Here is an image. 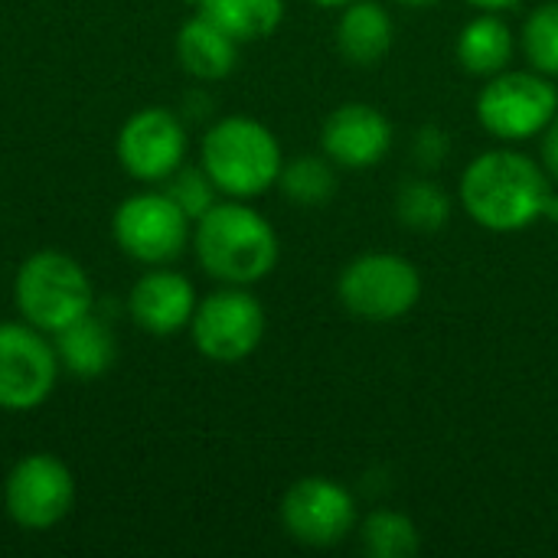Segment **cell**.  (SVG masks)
<instances>
[{
    "mask_svg": "<svg viewBox=\"0 0 558 558\" xmlns=\"http://www.w3.org/2000/svg\"><path fill=\"white\" fill-rule=\"evenodd\" d=\"M360 546L373 558H415L422 549V536L405 513L373 510L360 526Z\"/></svg>",
    "mask_w": 558,
    "mask_h": 558,
    "instance_id": "ffe728a7",
    "label": "cell"
},
{
    "mask_svg": "<svg viewBox=\"0 0 558 558\" xmlns=\"http://www.w3.org/2000/svg\"><path fill=\"white\" fill-rule=\"evenodd\" d=\"M13 301L26 324L43 333H59L62 327L92 314L95 291L75 258L62 252H36L16 268Z\"/></svg>",
    "mask_w": 558,
    "mask_h": 558,
    "instance_id": "277c9868",
    "label": "cell"
},
{
    "mask_svg": "<svg viewBox=\"0 0 558 558\" xmlns=\"http://www.w3.org/2000/svg\"><path fill=\"white\" fill-rule=\"evenodd\" d=\"M324 157L343 170H369L392 147L389 118L366 101H347L333 108L320 128Z\"/></svg>",
    "mask_w": 558,
    "mask_h": 558,
    "instance_id": "4fadbf2b",
    "label": "cell"
},
{
    "mask_svg": "<svg viewBox=\"0 0 558 558\" xmlns=\"http://www.w3.org/2000/svg\"><path fill=\"white\" fill-rule=\"evenodd\" d=\"M196 304L199 301L190 278L167 268H154L141 275L128 298V311L134 324L150 337H173L183 327H190Z\"/></svg>",
    "mask_w": 558,
    "mask_h": 558,
    "instance_id": "5bb4252c",
    "label": "cell"
},
{
    "mask_svg": "<svg viewBox=\"0 0 558 558\" xmlns=\"http://www.w3.org/2000/svg\"><path fill=\"white\" fill-rule=\"evenodd\" d=\"M513 49H517V36L510 29L507 20H500L497 13H481L474 16L461 36H458V62L464 72L471 75H481V78H490L504 69H510V59H513Z\"/></svg>",
    "mask_w": 558,
    "mask_h": 558,
    "instance_id": "ac0fdd59",
    "label": "cell"
},
{
    "mask_svg": "<svg viewBox=\"0 0 558 558\" xmlns=\"http://www.w3.org/2000/svg\"><path fill=\"white\" fill-rule=\"evenodd\" d=\"M523 52L543 75H558V0L536 7L523 23Z\"/></svg>",
    "mask_w": 558,
    "mask_h": 558,
    "instance_id": "603a6c76",
    "label": "cell"
},
{
    "mask_svg": "<svg viewBox=\"0 0 558 558\" xmlns=\"http://www.w3.org/2000/svg\"><path fill=\"white\" fill-rule=\"evenodd\" d=\"M471 7H477V10H490V13H497V10H507V7H517L520 0H468Z\"/></svg>",
    "mask_w": 558,
    "mask_h": 558,
    "instance_id": "4316f807",
    "label": "cell"
},
{
    "mask_svg": "<svg viewBox=\"0 0 558 558\" xmlns=\"http://www.w3.org/2000/svg\"><path fill=\"white\" fill-rule=\"evenodd\" d=\"M52 337H56L52 347H56L59 366H65L78 379H98L114 366L118 340H114L111 327L95 314L78 317L75 324L62 327Z\"/></svg>",
    "mask_w": 558,
    "mask_h": 558,
    "instance_id": "e0dca14e",
    "label": "cell"
},
{
    "mask_svg": "<svg viewBox=\"0 0 558 558\" xmlns=\"http://www.w3.org/2000/svg\"><path fill=\"white\" fill-rule=\"evenodd\" d=\"M59 379L56 347L33 324H0V409L33 412L39 409Z\"/></svg>",
    "mask_w": 558,
    "mask_h": 558,
    "instance_id": "ba28073f",
    "label": "cell"
},
{
    "mask_svg": "<svg viewBox=\"0 0 558 558\" xmlns=\"http://www.w3.org/2000/svg\"><path fill=\"white\" fill-rule=\"evenodd\" d=\"M235 43H255L271 36L284 20V0H209L203 7Z\"/></svg>",
    "mask_w": 558,
    "mask_h": 558,
    "instance_id": "d6986e66",
    "label": "cell"
},
{
    "mask_svg": "<svg viewBox=\"0 0 558 558\" xmlns=\"http://www.w3.org/2000/svg\"><path fill=\"white\" fill-rule=\"evenodd\" d=\"M278 186L298 206H320L337 193V173L327 157L304 154L281 167Z\"/></svg>",
    "mask_w": 558,
    "mask_h": 558,
    "instance_id": "7402d4cb",
    "label": "cell"
},
{
    "mask_svg": "<svg viewBox=\"0 0 558 558\" xmlns=\"http://www.w3.org/2000/svg\"><path fill=\"white\" fill-rule=\"evenodd\" d=\"M445 157H448V137H445V131L441 128H422L415 134V160L432 170Z\"/></svg>",
    "mask_w": 558,
    "mask_h": 558,
    "instance_id": "d4e9b609",
    "label": "cell"
},
{
    "mask_svg": "<svg viewBox=\"0 0 558 558\" xmlns=\"http://www.w3.org/2000/svg\"><path fill=\"white\" fill-rule=\"evenodd\" d=\"M311 3H317V7H347L353 0H311Z\"/></svg>",
    "mask_w": 558,
    "mask_h": 558,
    "instance_id": "f546056e",
    "label": "cell"
},
{
    "mask_svg": "<svg viewBox=\"0 0 558 558\" xmlns=\"http://www.w3.org/2000/svg\"><path fill=\"white\" fill-rule=\"evenodd\" d=\"M396 3H402V7H412V10H425V7H435L438 0H396Z\"/></svg>",
    "mask_w": 558,
    "mask_h": 558,
    "instance_id": "83f0119b",
    "label": "cell"
},
{
    "mask_svg": "<svg viewBox=\"0 0 558 558\" xmlns=\"http://www.w3.org/2000/svg\"><path fill=\"white\" fill-rule=\"evenodd\" d=\"M558 114V88L536 69H504L477 95V121L497 141H530Z\"/></svg>",
    "mask_w": 558,
    "mask_h": 558,
    "instance_id": "5b68a950",
    "label": "cell"
},
{
    "mask_svg": "<svg viewBox=\"0 0 558 558\" xmlns=\"http://www.w3.org/2000/svg\"><path fill=\"white\" fill-rule=\"evenodd\" d=\"M114 242L141 265H167L190 242V216L167 193L128 196L111 219Z\"/></svg>",
    "mask_w": 558,
    "mask_h": 558,
    "instance_id": "9c48e42d",
    "label": "cell"
},
{
    "mask_svg": "<svg viewBox=\"0 0 558 558\" xmlns=\"http://www.w3.org/2000/svg\"><path fill=\"white\" fill-rule=\"evenodd\" d=\"M337 298L353 317L389 324V320L405 317L418 304L422 275L402 255L366 252L340 271Z\"/></svg>",
    "mask_w": 558,
    "mask_h": 558,
    "instance_id": "8992f818",
    "label": "cell"
},
{
    "mask_svg": "<svg viewBox=\"0 0 558 558\" xmlns=\"http://www.w3.org/2000/svg\"><path fill=\"white\" fill-rule=\"evenodd\" d=\"M118 163L141 183H160L183 167L186 128L170 108H141L118 131Z\"/></svg>",
    "mask_w": 558,
    "mask_h": 558,
    "instance_id": "7c38bea8",
    "label": "cell"
},
{
    "mask_svg": "<svg viewBox=\"0 0 558 558\" xmlns=\"http://www.w3.org/2000/svg\"><path fill=\"white\" fill-rule=\"evenodd\" d=\"M543 167L549 177L558 180V114L549 121V128L543 131Z\"/></svg>",
    "mask_w": 558,
    "mask_h": 558,
    "instance_id": "484cf974",
    "label": "cell"
},
{
    "mask_svg": "<svg viewBox=\"0 0 558 558\" xmlns=\"http://www.w3.org/2000/svg\"><path fill=\"white\" fill-rule=\"evenodd\" d=\"M203 170L229 199H255L268 193L284 167L278 137L255 118L229 114L216 121L199 147Z\"/></svg>",
    "mask_w": 558,
    "mask_h": 558,
    "instance_id": "3957f363",
    "label": "cell"
},
{
    "mask_svg": "<svg viewBox=\"0 0 558 558\" xmlns=\"http://www.w3.org/2000/svg\"><path fill=\"white\" fill-rule=\"evenodd\" d=\"M163 183H167L163 193L190 216V222H196L199 216H206L216 206V183L209 180L203 163L199 167H180Z\"/></svg>",
    "mask_w": 558,
    "mask_h": 558,
    "instance_id": "cb8c5ba5",
    "label": "cell"
},
{
    "mask_svg": "<svg viewBox=\"0 0 558 558\" xmlns=\"http://www.w3.org/2000/svg\"><path fill=\"white\" fill-rule=\"evenodd\" d=\"M546 219H556V222H558V196H556V193L549 196V206H546Z\"/></svg>",
    "mask_w": 558,
    "mask_h": 558,
    "instance_id": "f1b7e54d",
    "label": "cell"
},
{
    "mask_svg": "<svg viewBox=\"0 0 558 558\" xmlns=\"http://www.w3.org/2000/svg\"><path fill=\"white\" fill-rule=\"evenodd\" d=\"M190 333L193 347L206 360L242 363L258 350L265 337V307L239 284H229L226 291H216L196 304Z\"/></svg>",
    "mask_w": 558,
    "mask_h": 558,
    "instance_id": "52a82bcc",
    "label": "cell"
},
{
    "mask_svg": "<svg viewBox=\"0 0 558 558\" xmlns=\"http://www.w3.org/2000/svg\"><path fill=\"white\" fill-rule=\"evenodd\" d=\"M193 248L213 278L239 288L268 278L281 255L278 232L245 199L216 203L206 216H199Z\"/></svg>",
    "mask_w": 558,
    "mask_h": 558,
    "instance_id": "7a4b0ae2",
    "label": "cell"
},
{
    "mask_svg": "<svg viewBox=\"0 0 558 558\" xmlns=\"http://www.w3.org/2000/svg\"><path fill=\"white\" fill-rule=\"evenodd\" d=\"M281 526L304 546H340L356 526L353 494L330 477H301L281 497Z\"/></svg>",
    "mask_w": 558,
    "mask_h": 558,
    "instance_id": "8fae6325",
    "label": "cell"
},
{
    "mask_svg": "<svg viewBox=\"0 0 558 558\" xmlns=\"http://www.w3.org/2000/svg\"><path fill=\"white\" fill-rule=\"evenodd\" d=\"M177 59L180 65L203 82H219L235 69L239 43L203 10L186 20L177 33Z\"/></svg>",
    "mask_w": 558,
    "mask_h": 558,
    "instance_id": "2e32d148",
    "label": "cell"
},
{
    "mask_svg": "<svg viewBox=\"0 0 558 558\" xmlns=\"http://www.w3.org/2000/svg\"><path fill=\"white\" fill-rule=\"evenodd\" d=\"M396 216L415 232H438L451 219V196L441 183L428 177L409 180L396 193Z\"/></svg>",
    "mask_w": 558,
    "mask_h": 558,
    "instance_id": "44dd1931",
    "label": "cell"
},
{
    "mask_svg": "<svg viewBox=\"0 0 558 558\" xmlns=\"http://www.w3.org/2000/svg\"><path fill=\"white\" fill-rule=\"evenodd\" d=\"M458 196L477 226L490 232H523L546 219L553 183L533 157L497 147L464 167Z\"/></svg>",
    "mask_w": 558,
    "mask_h": 558,
    "instance_id": "6da1fadb",
    "label": "cell"
},
{
    "mask_svg": "<svg viewBox=\"0 0 558 558\" xmlns=\"http://www.w3.org/2000/svg\"><path fill=\"white\" fill-rule=\"evenodd\" d=\"M392 16L376 0H353L337 20V49L350 65L373 69L392 49Z\"/></svg>",
    "mask_w": 558,
    "mask_h": 558,
    "instance_id": "9a60e30c",
    "label": "cell"
},
{
    "mask_svg": "<svg viewBox=\"0 0 558 558\" xmlns=\"http://www.w3.org/2000/svg\"><path fill=\"white\" fill-rule=\"evenodd\" d=\"M75 504L72 471L46 451L20 458L3 484V507L23 530H49L69 517Z\"/></svg>",
    "mask_w": 558,
    "mask_h": 558,
    "instance_id": "30bf717a",
    "label": "cell"
},
{
    "mask_svg": "<svg viewBox=\"0 0 558 558\" xmlns=\"http://www.w3.org/2000/svg\"><path fill=\"white\" fill-rule=\"evenodd\" d=\"M183 3H190V7H196V10H203V7H206L209 0H183Z\"/></svg>",
    "mask_w": 558,
    "mask_h": 558,
    "instance_id": "4dcf8cb0",
    "label": "cell"
}]
</instances>
